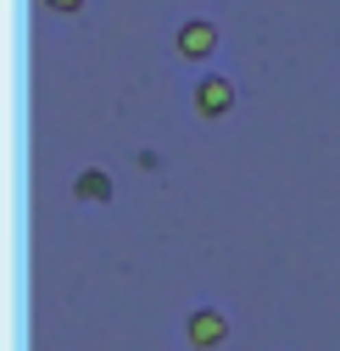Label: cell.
<instances>
[{
	"instance_id": "cell-1",
	"label": "cell",
	"mask_w": 340,
	"mask_h": 351,
	"mask_svg": "<svg viewBox=\"0 0 340 351\" xmlns=\"http://www.w3.org/2000/svg\"><path fill=\"white\" fill-rule=\"evenodd\" d=\"M184 340L195 351H218L229 340V318H223V306H190L184 313Z\"/></svg>"
},
{
	"instance_id": "cell-2",
	"label": "cell",
	"mask_w": 340,
	"mask_h": 351,
	"mask_svg": "<svg viewBox=\"0 0 340 351\" xmlns=\"http://www.w3.org/2000/svg\"><path fill=\"white\" fill-rule=\"evenodd\" d=\"M173 51L184 62H206V56H218V23H206V17H184L173 28Z\"/></svg>"
},
{
	"instance_id": "cell-5",
	"label": "cell",
	"mask_w": 340,
	"mask_h": 351,
	"mask_svg": "<svg viewBox=\"0 0 340 351\" xmlns=\"http://www.w3.org/2000/svg\"><path fill=\"white\" fill-rule=\"evenodd\" d=\"M45 12H56V17H73V12H84V0H39Z\"/></svg>"
},
{
	"instance_id": "cell-4",
	"label": "cell",
	"mask_w": 340,
	"mask_h": 351,
	"mask_svg": "<svg viewBox=\"0 0 340 351\" xmlns=\"http://www.w3.org/2000/svg\"><path fill=\"white\" fill-rule=\"evenodd\" d=\"M73 195L90 201V206H106V201H112V173H106V167H84L78 179H73Z\"/></svg>"
},
{
	"instance_id": "cell-3",
	"label": "cell",
	"mask_w": 340,
	"mask_h": 351,
	"mask_svg": "<svg viewBox=\"0 0 340 351\" xmlns=\"http://www.w3.org/2000/svg\"><path fill=\"white\" fill-rule=\"evenodd\" d=\"M195 112H201V117H223V112H234V78H223V73H201V78H195Z\"/></svg>"
}]
</instances>
